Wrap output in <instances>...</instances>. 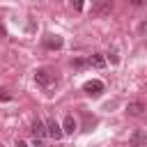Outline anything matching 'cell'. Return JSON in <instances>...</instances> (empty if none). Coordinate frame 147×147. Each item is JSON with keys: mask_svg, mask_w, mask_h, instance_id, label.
Wrapping results in <instances>:
<instances>
[{"mask_svg": "<svg viewBox=\"0 0 147 147\" xmlns=\"http://www.w3.org/2000/svg\"><path fill=\"white\" fill-rule=\"evenodd\" d=\"M90 67L103 69V67H106V57H103L101 53H94V55H90Z\"/></svg>", "mask_w": 147, "mask_h": 147, "instance_id": "ba28073f", "label": "cell"}, {"mask_svg": "<svg viewBox=\"0 0 147 147\" xmlns=\"http://www.w3.org/2000/svg\"><path fill=\"white\" fill-rule=\"evenodd\" d=\"M142 110H145V106H142L140 101H131V103L126 106V113L133 115V117H136V115H142Z\"/></svg>", "mask_w": 147, "mask_h": 147, "instance_id": "9c48e42d", "label": "cell"}, {"mask_svg": "<svg viewBox=\"0 0 147 147\" xmlns=\"http://www.w3.org/2000/svg\"><path fill=\"white\" fill-rule=\"evenodd\" d=\"M14 147H28V142H23V140H16V145Z\"/></svg>", "mask_w": 147, "mask_h": 147, "instance_id": "9a60e30c", "label": "cell"}, {"mask_svg": "<svg viewBox=\"0 0 147 147\" xmlns=\"http://www.w3.org/2000/svg\"><path fill=\"white\" fill-rule=\"evenodd\" d=\"M46 131H48V136L53 138V140H60L62 136H64V131H62V126L55 122V119H48L46 122Z\"/></svg>", "mask_w": 147, "mask_h": 147, "instance_id": "7a4b0ae2", "label": "cell"}, {"mask_svg": "<svg viewBox=\"0 0 147 147\" xmlns=\"http://www.w3.org/2000/svg\"><path fill=\"white\" fill-rule=\"evenodd\" d=\"M129 145H131V147H147V133L136 131V133L129 138Z\"/></svg>", "mask_w": 147, "mask_h": 147, "instance_id": "5b68a950", "label": "cell"}, {"mask_svg": "<svg viewBox=\"0 0 147 147\" xmlns=\"http://www.w3.org/2000/svg\"><path fill=\"white\" fill-rule=\"evenodd\" d=\"M71 5H74V9H76V11H80V9H83V0H71Z\"/></svg>", "mask_w": 147, "mask_h": 147, "instance_id": "4fadbf2b", "label": "cell"}, {"mask_svg": "<svg viewBox=\"0 0 147 147\" xmlns=\"http://www.w3.org/2000/svg\"><path fill=\"white\" fill-rule=\"evenodd\" d=\"M32 147H46V145H44V138H34V140H32Z\"/></svg>", "mask_w": 147, "mask_h": 147, "instance_id": "7c38bea8", "label": "cell"}, {"mask_svg": "<svg viewBox=\"0 0 147 147\" xmlns=\"http://www.w3.org/2000/svg\"><path fill=\"white\" fill-rule=\"evenodd\" d=\"M76 129H78V124H76L74 115H67V117H64V122H62V131H64V133H74Z\"/></svg>", "mask_w": 147, "mask_h": 147, "instance_id": "52a82bcc", "label": "cell"}, {"mask_svg": "<svg viewBox=\"0 0 147 147\" xmlns=\"http://www.w3.org/2000/svg\"><path fill=\"white\" fill-rule=\"evenodd\" d=\"M5 34H7V30H5L2 25H0V37H5Z\"/></svg>", "mask_w": 147, "mask_h": 147, "instance_id": "2e32d148", "label": "cell"}, {"mask_svg": "<svg viewBox=\"0 0 147 147\" xmlns=\"http://www.w3.org/2000/svg\"><path fill=\"white\" fill-rule=\"evenodd\" d=\"M32 136H34V138H44V136H48L46 124H44L41 119H34V122H32Z\"/></svg>", "mask_w": 147, "mask_h": 147, "instance_id": "8992f818", "label": "cell"}, {"mask_svg": "<svg viewBox=\"0 0 147 147\" xmlns=\"http://www.w3.org/2000/svg\"><path fill=\"white\" fill-rule=\"evenodd\" d=\"M62 44H64V39L57 37V34H46V37H44V46H46V48L57 51V48H62Z\"/></svg>", "mask_w": 147, "mask_h": 147, "instance_id": "277c9868", "label": "cell"}, {"mask_svg": "<svg viewBox=\"0 0 147 147\" xmlns=\"http://www.w3.org/2000/svg\"><path fill=\"white\" fill-rule=\"evenodd\" d=\"M131 2H133V5H136V7H140V5H145V2H147V0H131Z\"/></svg>", "mask_w": 147, "mask_h": 147, "instance_id": "5bb4252c", "label": "cell"}, {"mask_svg": "<svg viewBox=\"0 0 147 147\" xmlns=\"http://www.w3.org/2000/svg\"><path fill=\"white\" fill-rule=\"evenodd\" d=\"M71 64H74L76 69H83V67H90V60H85V57H76Z\"/></svg>", "mask_w": 147, "mask_h": 147, "instance_id": "30bf717a", "label": "cell"}, {"mask_svg": "<svg viewBox=\"0 0 147 147\" xmlns=\"http://www.w3.org/2000/svg\"><path fill=\"white\" fill-rule=\"evenodd\" d=\"M9 99H11V94L7 90H0V101H9Z\"/></svg>", "mask_w": 147, "mask_h": 147, "instance_id": "8fae6325", "label": "cell"}, {"mask_svg": "<svg viewBox=\"0 0 147 147\" xmlns=\"http://www.w3.org/2000/svg\"><path fill=\"white\" fill-rule=\"evenodd\" d=\"M83 92L90 94V96H99V94L103 92V83H101V80H87V83L83 85Z\"/></svg>", "mask_w": 147, "mask_h": 147, "instance_id": "6da1fadb", "label": "cell"}, {"mask_svg": "<svg viewBox=\"0 0 147 147\" xmlns=\"http://www.w3.org/2000/svg\"><path fill=\"white\" fill-rule=\"evenodd\" d=\"M34 80H37V85H41V87H48V85L53 83V76H51L46 69H37V71H34Z\"/></svg>", "mask_w": 147, "mask_h": 147, "instance_id": "3957f363", "label": "cell"}]
</instances>
